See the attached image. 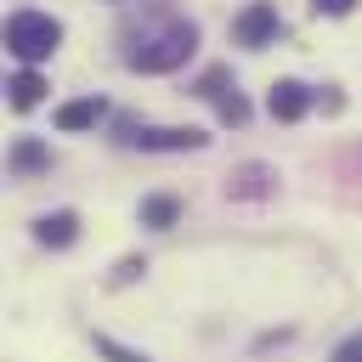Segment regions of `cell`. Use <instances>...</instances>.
<instances>
[{"label":"cell","mask_w":362,"mask_h":362,"mask_svg":"<svg viewBox=\"0 0 362 362\" xmlns=\"http://www.w3.org/2000/svg\"><path fill=\"white\" fill-rule=\"evenodd\" d=\"M192 96H209V102H215V113H221V124H249V102L238 96V85H232V74H226V68H209V74L192 85Z\"/></svg>","instance_id":"5"},{"label":"cell","mask_w":362,"mask_h":362,"mask_svg":"<svg viewBox=\"0 0 362 362\" xmlns=\"http://www.w3.org/2000/svg\"><path fill=\"white\" fill-rule=\"evenodd\" d=\"M141 272H147V260H141V255H124V260L113 266V277H107V283H113V288H124V283H136Z\"/></svg>","instance_id":"14"},{"label":"cell","mask_w":362,"mask_h":362,"mask_svg":"<svg viewBox=\"0 0 362 362\" xmlns=\"http://www.w3.org/2000/svg\"><path fill=\"white\" fill-rule=\"evenodd\" d=\"M34 238H40L45 249H68V243L79 238V215H74V209H51V215L34 221Z\"/></svg>","instance_id":"8"},{"label":"cell","mask_w":362,"mask_h":362,"mask_svg":"<svg viewBox=\"0 0 362 362\" xmlns=\"http://www.w3.org/2000/svg\"><path fill=\"white\" fill-rule=\"evenodd\" d=\"M57 45H62V23H57V17H45V11H11V17H6V51H11L23 68L45 62Z\"/></svg>","instance_id":"2"},{"label":"cell","mask_w":362,"mask_h":362,"mask_svg":"<svg viewBox=\"0 0 362 362\" xmlns=\"http://www.w3.org/2000/svg\"><path fill=\"white\" fill-rule=\"evenodd\" d=\"M6 90H11V107H17V113H28V107H40V96H45L51 85L40 79V68H17Z\"/></svg>","instance_id":"10"},{"label":"cell","mask_w":362,"mask_h":362,"mask_svg":"<svg viewBox=\"0 0 362 362\" xmlns=\"http://www.w3.org/2000/svg\"><path fill=\"white\" fill-rule=\"evenodd\" d=\"M192 51H198V28H192V23H170V28L147 34V40H141L124 62H130L136 74H175Z\"/></svg>","instance_id":"1"},{"label":"cell","mask_w":362,"mask_h":362,"mask_svg":"<svg viewBox=\"0 0 362 362\" xmlns=\"http://www.w3.org/2000/svg\"><path fill=\"white\" fill-rule=\"evenodd\" d=\"M175 221H181V198H175V192H153V198H141V226L164 232V226H175Z\"/></svg>","instance_id":"12"},{"label":"cell","mask_w":362,"mask_h":362,"mask_svg":"<svg viewBox=\"0 0 362 362\" xmlns=\"http://www.w3.org/2000/svg\"><path fill=\"white\" fill-rule=\"evenodd\" d=\"M124 141L141 147V153H198V147H209V136H204L198 124H158V130L124 124Z\"/></svg>","instance_id":"3"},{"label":"cell","mask_w":362,"mask_h":362,"mask_svg":"<svg viewBox=\"0 0 362 362\" xmlns=\"http://www.w3.org/2000/svg\"><path fill=\"white\" fill-rule=\"evenodd\" d=\"M283 34V17H277V6H266V0H249L238 17H232V40L243 45V51H260V45H272Z\"/></svg>","instance_id":"4"},{"label":"cell","mask_w":362,"mask_h":362,"mask_svg":"<svg viewBox=\"0 0 362 362\" xmlns=\"http://www.w3.org/2000/svg\"><path fill=\"white\" fill-rule=\"evenodd\" d=\"M328 362H362V328H356V334H345V339L334 345V356H328Z\"/></svg>","instance_id":"15"},{"label":"cell","mask_w":362,"mask_h":362,"mask_svg":"<svg viewBox=\"0 0 362 362\" xmlns=\"http://www.w3.org/2000/svg\"><path fill=\"white\" fill-rule=\"evenodd\" d=\"M11 170H17V175H40V170H51V147L34 141V136H17V141H11Z\"/></svg>","instance_id":"11"},{"label":"cell","mask_w":362,"mask_h":362,"mask_svg":"<svg viewBox=\"0 0 362 362\" xmlns=\"http://www.w3.org/2000/svg\"><path fill=\"white\" fill-rule=\"evenodd\" d=\"M102 113H107V102L102 96H79V102H62L57 107V130H90V124H102Z\"/></svg>","instance_id":"9"},{"label":"cell","mask_w":362,"mask_h":362,"mask_svg":"<svg viewBox=\"0 0 362 362\" xmlns=\"http://www.w3.org/2000/svg\"><path fill=\"white\" fill-rule=\"evenodd\" d=\"M311 11L317 17H345V11H356V0H311Z\"/></svg>","instance_id":"16"},{"label":"cell","mask_w":362,"mask_h":362,"mask_svg":"<svg viewBox=\"0 0 362 362\" xmlns=\"http://www.w3.org/2000/svg\"><path fill=\"white\" fill-rule=\"evenodd\" d=\"M96 351H102L107 362H147V351H130V345H119V339H107V334H96Z\"/></svg>","instance_id":"13"},{"label":"cell","mask_w":362,"mask_h":362,"mask_svg":"<svg viewBox=\"0 0 362 362\" xmlns=\"http://www.w3.org/2000/svg\"><path fill=\"white\" fill-rule=\"evenodd\" d=\"M272 192H277V170H272V164L249 158V164H232V170H226V198L260 204V198H272Z\"/></svg>","instance_id":"6"},{"label":"cell","mask_w":362,"mask_h":362,"mask_svg":"<svg viewBox=\"0 0 362 362\" xmlns=\"http://www.w3.org/2000/svg\"><path fill=\"white\" fill-rule=\"evenodd\" d=\"M266 113H272L277 124H294V119H305V113H311V90H305L300 79H277V85H272V96H266Z\"/></svg>","instance_id":"7"}]
</instances>
